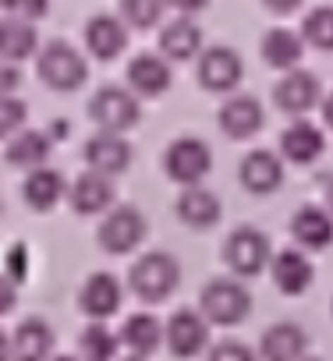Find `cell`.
I'll return each instance as SVG.
<instances>
[{
	"instance_id": "6da1fadb",
	"label": "cell",
	"mask_w": 333,
	"mask_h": 361,
	"mask_svg": "<svg viewBox=\"0 0 333 361\" xmlns=\"http://www.w3.org/2000/svg\"><path fill=\"white\" fill-rule=\"evenodd\" d=\"M181 280V266L174 255H166V252H149L142 255L131 273H128V283L131 290L142 298V301H163V298H171L174 287Z\"/></svg>"
},
{
	"instance_id": "7a4b0ae2",
	"label": "cell",
	"mask_w": 333,
	"mask_h": 361,
	"mask_svg": "<svg viewBox=\"0 0 333 361\" xmlns=\"http://www.w3.org/2000/svg\"><path fill=\"white\" fill-rule=\"evenodd\" d=\"M36 71H40V78H43L50 89H57V92H71V89H78V85L89 78L85 57H82L71 43H64V39H54V43H47V47L40 50Z\"/></svg>"
},
{
	"instance_id": "3957f363",
	"label": "cell",
	"mask_w": 333,
	"mask_h": 361,
	"mask_svg": "<svg viewBox=\"0 0 333 361\" xmlns=\"http://www.w3.org/2000/svg\"><path fill=\"white\" fill-rule=\"evenodd\" d=\"M199 305H202V315H206L210 322H217V326H234V322H241V319L248 315L252 298H248V290H245L238 280L217 276V280H210V283L202 287Z\"/></svg>"
},
{
	"instance_id": "277c9868",
	"label": "cell",
	"mask_w": 333,
	"mask_h": 361,
	"mask_svg": "<svg viewBox=\"0 0 333 361\" xmlns=\"http://www.w3.org/2000/svg\"><path fill=\"white\" fill-rule=\"evenodd\" d=\"M163 166H166V173H171L178 185L199 188V180L213 170V152H210V145L202 138L188 135V138L171 142V149H166V156H163Z\"/></svg>"
},
{
	"instance_id": "5b68a950",
	"label": "cell",
	"mask_w": 333,
	"mask_h": 361,
	"mask_svg": "<svg viewBox=\"0 0 333 361\" xmlns=\"http://www.w3.org/2000/svg\"><path fill=\"white\" fill-rule=\"evenodd\" d=\"M89 117L99 124V131L121 135L131 124H138V99H135V92H128L121 85H103L89 99Z\"/></svg>"
},
{
	"instance_id": "8992f818",
	"label": "cell",
	"mask_w": 333,
	"mask_h": 361,
	"mask_svg": "<svg viewBox=\"0 0 333 361\" xmlns=\"http://www.w3.org/2000/svg\"><path fill=\"white\" fill-rule=\"evenodd\" d=\"M96 238H99V248L103 252L124 255V252H131V248L142 245V238H145V216L138 209H131V206H117V209L107 213V220L99 224V234Z\"/></svg>"
},
{
	"instance_id": "52a82bcc",
	"label": "cell",
	"mask_w": 333,
	"mask_h": 361,
	"mask_svg": "<svg viewBox=\"0 0 333 361\" xmlns=\"http://www.w3.org/2000/svg\"><path fill=\"white\" fill-rule=\"evenodd\" d=\"M224 259L238 276H255L270 262V238L255 227H238L224 241Z\"/></svg>"
},
{
	"instance_id": "ba28073f",
	"label": "cell",
	"mask_w": 333,
	"mask_h": 361,
	"mask_svg": "<svg viewBox=\"0 0 333 361\" xmlns=\"http://www.w3.org/2000/svg\"><path fill=\"white\" fill-rule=\"evenodd\" d=\"M241 75H245V64L231 47H210L199 57V85L206 92H231L241 82Z\"/></svg>"
},
{
	"instance_id": "9c48e42d",
	"label": "cell",
	"mask_w": 333,
	"mask_h": 361,
	"mask_svg": "<svg viewBox=\"0 0 333 361\" xmlns=\"http://www.w3.org/2000/svg\"><path fill=\"white\" fill-rule=\"evenodd\" d=\"M206 322L210 319L202 312H192V308L174 312L171 322H166V347H171L178 357H195L206 347V340H210V326Z\"/></svg>"
},
{
	"instance_id": "30bf717a",
	"label": "cell",
	"mask_w": 333,
	"mask_h": 361,
	"mask_svg": "<svg viewBox=\"0 0 333 361\" xmlns=\"http://www.w3.org/2000/svg\"><path fill=\"white\" fill-rule=\"evenodd\" d=\"M238 180L252 192V195H270L284 185V166L280 159L270 152V149H252L245 159H241V170H238Z\"/></svg>"
},
{
	"instance_id": "8fae6325",
	"label": "cell",
	"mask_w": 333,
	"mask_h": 361,
	"mask_svg": "<svg viewBox=\"0 0 333 361\" xmlns=\"http://www.w3.org/2000/svg\"><path fill=\"white\" fill-rule=\"evenodd\" d=\"M273 99H277V106L284 114H305V110H312L319 103V78L312 71H301V68L298 71H287L277 82Z\"/></svg>"
},
{
	"instance_id": "7c38bea8",
	"label": "cell",
	"mask_w": 333,
	"mask_h": 361,
	"mask_svg": "<svg viewBox=\"0 0 333 361\" xmlns=\"http://www.w3.org/2000/svg\"><path fill=\"white\" fill-rule=\"evenodd\" d=\"M128 89L135 96H163L171 89V64L156 54H138L128 64Z\"/></svg>"
},
{
	"instance_id": "4fadbf2b",
	"label": "cell",
	"mask_w": 333,
	"mask_h": 361,
	"mask_svg": "<svg viewBox=\"0 0 333 361\" xmlns=\"http://www.w3.org/2000/svg\"><path fill=\"white\" fill-rule=\"evenodd\" d=\"M85 47L96 61H114L128 47V29L114 15H92L85 25Z\"/></svg>"
},
{
	"instance_id": "5bb4252c",
	"label": "cell",
	"mask_w": 333,
	"mask_h": 361,
	"mask_svg": "<svg viewBox=\"0 0 333 361\" xmlns=\"http://www.w3.org/2000/svg\"><path fill=\"white\" fill-rule=\"evenodd\" d=\"M85 163L96 170V173H124L128 163H131V145L121 138V135H110V131H99L96 138H89L85 145Z\"/></svg>"
},
{
	"instance_id": "9a60e30c",
	"label": "cell",
	"mask_w": 333,
	"mask_h": 361,
	"mask_svg": "<svg viewBox=\"0 0 333 361\" xmlns=\"http://www.w3.org/2000/svg\"><path fill=\"white\" fill-rule=\"evenodd\" d=\"M78 305H82V312H85L89 319H96V322H103L107 315H114V312L121 308V283H117V276H110V273H92V276L85 280L82 294H78Z\"/></svg>"
},
{
	"instance_id": "2e32d148",
	"label": "cell",
	"mask_w": 333,
	"mask_h": 361,
	"mask_svg": "<svg viewBox=\"0 0 333 361\" xmlns=\"http://www.w3.org/2000/svg\"><path fill=\"white\" fill-rule=\"evenodd\" d=\"M202 50V29L192 18H174L159 29V54L166 61H192Z\"/></svg>"
},
{
	"instance_id": "e0dca14e",
	"label": "cell",
	"mask_w": 333,
	"mask_h": 361,
	"mask_svg": "<svg viewBox=\"0 0 333 361\" xmlns=\"http://www.w3.org/2000/svg\"><path fill=\"white\" fill-rule=\"evenodd\" d=\"M220 128L231 138H252L262 128V103L255 96H231L220 106Z\"/></svg>"
},
{
	"instance_id": "ac0fdd59",
	"label": "cell",
	"mask_w": 333,
	"mask_h": 361,
	"mask_svg": "<svg viewBox=\"0 0 333 361\" xmlns=\"http://www.w3.org/2000/svg\"><path fill=\"white\" fill-rule=\"evenodd\" d=\"M291 238L312 252L326 248V245H333V216L319 206H305L291 216Z\"/></svg>"
},
{
	"instance_id": "d6986e66",
	"label": "cell",
	"mask_w": 333,
	"mask_h": 361,
	"mask_svg": "<svg viewBox=\"0 0 333 361\" xmlns=\"http://www.w3.org/2000/svg\"><path fill=\"white\" fill-rule=\"evenodd\" d=\"M259 354L262 361H305V333L294 322H277L262 333L259 340Z\"/></svg>"
},
{
	"instance_id": "ffe728a7",
	"label": "cell",
	"mask_w": 333,
	"mask_h": 361,
	"mask_svg": "<svg viewBox=\"0 0 333 361\" xmlns=\"http://www.w3.org/2000/svg\"><path fill=\"white\" fill-rule=\"evenodd\" d=\"M68 199H71L75 213H85V216H89V213H99V209H107V206L114 202V185H110L107 173L85 170L75 185H71Z\"/></svg>"
},
{
	"instance_id": "44dd1931",
	"label": "cell",
	"mask_w": 333,
	"mask_h": 361,
	"mask_svg": "<svg viewBox=\"0 0 333 361\" xmlns=\"http://www.w3.org/2000/svg\"><path fill=\"white\" fill-rule=\"evenodd\" d=\"M15 361H47L54 350V333L43 319H25L11 336Z\"/></svg>"
},
{
	"instance_id": "7402d4cb",
	"label": "cell",
	"mask_w": 333,
	"mask_h": 361,
	"mask_svg": "<svg viewBox=\"0 0 333 361\" xmlns=\"http://www.w3.org/2000/svg\"><path fill=\"white\" fill-rule=\"evenodd\" d=\"M22 195H25V202H29L32 209L47 213V209H54V206L68 195V188H64V177H61L57 170L40 166V170H32V173L25 177V188H22Z\"/></svg>"
},
{
	"instance_id": "603a6c76",
	"label": "cell",
	"mask_w": 333,
	"mask_h": 361,
	"mask_svg": "<svg viewBox=\"0 0 333 361\" xmlns=\"http://www.w3.org/2000/svg\"><path fill=\"white\" fill-rule=\"evenodd\" d=\"M280 149L291 163H315L319 152H322V131L308 121H294L284 135H280Z\"/></svg>"
},
{
	"instance_id": "cb8c5ba5",
	"label": "cell",
	"mask_w": 333,
	"mask_h": 361,
	"mask_svg": "<svg viewBox=\"0 0 333 361\" xmlns=\"http://www.w3.org/2000/svg\"><path fill=\"white\" fill-rule=\"evenodd\" d=\"M305 54V39L291 29H270L262 36V61L270 68H280V71H294V64L301 61Z\"/></svg>"
},
{
	"instance_id": "d4e9b609",
	"label": "cell",
	"mask_w": 333,
	"mask_h": 361,
	"mask_svg": "<svg viewBox=\"0 0 333 361\" xmlns=\"http://www.w3.org/2000/svg\"><path fill=\"white\" fill-rule=\"evenodd\" d=\"M273 280H277V287L284 294H301L312 283V262L301 252L284 248V252L273 255Z\"/></svg>"
},
{
	"instance_id": "484cf974",
	"label": "cell",
	"mask_w": 333,
	"mask_h": 361,
	"mask_svg": "<svg viewBox=\"0 0 333 361\" xmlns=\"http://www.w3.org/2000/svg\"><path fill=\"white\" fill-rule=\"evenodd\" d=\"M163 340H166V329H163L152 315H128L124 326H121V343H124L135 357L152 354Z\"/></svg>"
},
{
	"instance_id": "4316f807",
	"label": "cell",
	"mask_w": 333,
	"mask_h": 361,
	"mask_svg": "<svg viewBox=\"0 0 333 361\" xmlns=\"http://www.w3.org/2000/svg\"><path fill=\"white\" fill-rule=\"evenodd\" d=\"M178 216L188 227L202 231V227H210V224L220 220V199L213 192H206V188H185L181 199H178Z\"/></svg>"
},
{
	"instance_id": "83f0119b",
	"label": "cell",
	"mask_w": 333,
	"mask_h": 361,
	"mask_svg": "<svg viewBox=\"0 0 333 361\" xmlns=\"http://www.w3.org/2000/svg\"><path fill=\"white\" fill-rule=\"evenodd\" d=\"M40 47V36L32 29V22H22V18H4L0 22V54L4 61H25L29 54H36Z\"/></svg>"
},
{
	"instance_id": "f1b7e54d",
	"label": "cell",
	"mask_w": 333,
	"mask_h": 361,
	"mask_svg": "<svg viewBox=\"0 0 333 361\" xmlns=\"http://www.w3.org/2000/svg\"><path fill=\"white\" fill-rule=\"evenodd\" d=\"M50 156V135L47 131H22L8 142V163L11 166H25V170H40Z\"/></svg>"
},
{
	"instance_id": "f546056e",
	"label": "cell",
	"mask_w": 333,
	"mask_h": 361,
	"mask_svg": "<svg viewBox=\"0 0 333 361\" xmlns=\"http://www.w3.org/2000/svg\"><path fill=\"white\" fill-rule=\"evenodd\" d=\"M78 343H82V357L85 361H114L121 336H114L103 322H92V326L82 329V340Z\"/></svg>"
},
{
	"instance_id": "4dcf8cb0",
	"label": "cell",
	"mask_w": 333,
	"mask_h": 361,
	"mask_svg": "<svg viewBox=\"0 0 333 361\" xmlns=\"http://www.w3.org/2000/svg\"><path fill=\"white\" fill-rule=\"evenodd\" d=\"M301 39L315 50H333V8H312L301 22Z\"/></svg>"
},
{
	"instance_id": "1f68e13d",
	"label": "cell",
	"mask_w": 333,
	"mask_h": 361,
	"mask_svg": "<svg viewBox=\"0 0 333 361\" xmlns=\"http://www.w3.org/2000/svg\"><path fill=\"white\" fill-rule=\"evenodd\" d=\"M166 0H121V18L131 29H152L163 18Z\"/></svg>"
},
{
	"instance_id": "d6a6232c",
	"label": "cell",
	"mask_w": 333,
	"mask_h": 361,
	"mask_svg": "<svg viewBox=\"0 0 333 361\" xmlns=\"http://www.w3.org/2000/svg\"><path fill=\"white\" fill-rule=\"evenodd\" d=\"M8 11V18H22V22H36V18H47L50 11V0H0Z\"/></svg>"
},
{
	"instance_id": "836d02e7",
	"label": "cell",
	"mask_w": 333,
	"mask_h": 361,
	"mask_svg": "<svg viewBox=\"0 0 333 361\" xmlns=\"http://www.w3.org/2000/svg\"><path fill=\"white\" fill-rule=\"evenodd\" d=\"M22 124H25V103H18L15 96H4V103H0V131H4V138L11 142Z\"/></svg>"
},
{
	"instance_id": "e575fe53",
	"label": "cell",
	"mask_w": 333,
	"mask_h": 361,
	"mask_svg": "<svg viewBox=\"0 0 333 361\" xmlns=\"http://www.w3.org/2000/svg\"><path fill=\"white\" fill-rule=\"evenodd\" d=\"M210 361H255V357H252V350H248L245 343L224 340V343H217V347L210 350Z\"/></svg>"
},
{
	"instance_id": "d590c367",
	"label": "cell",
	"mask_w": 333,
	"mask_h": 361,
	"mask_svg": "<svg viewBox=\"0 0 333 361\" xmlns=\"http://www.w3.org/2000/svg\"><path fill=\"white\" fill-rule=\"evenodd\" d=\"M210 4V0H166V8H174V11H181L185 18L188 15H195V11H202Z\"/></svg>"
},
{
	"instance_id": "8d00e7d4",
	"label": "cell",
	"mask_w": 333,
	"mask_h": 361,
	"mask_svg": "<svg viewBox=\"0 0 333 361\" xmlns=\"http://www.w3.org/2000/svg\"><path fill=\"white\" fill-rule=\"evenodd\" d=\"M262 4H266L273 15H291V11L301 8V0H262Z\"/></svg>"
},
{
	"instance_id": "74e56055",
	"label": "cell",
	"mask_w": 333,
	"mask_h": 361,
	"mask_svg": "<svg viewBox=\"0 0 333 361\" xmlns=\"http://www.w3.org/2000/svg\"><path fill=\"white\" fill-rule=\"evenodd\" d=\"M22 266H25V248L18 245V248H11V252H8V269H11L15 276H22Z\"/></svg>"
},
{
	"instance_id": "f35d334b",
	"label": "cell",
	"mask_w": 333,
	"mask_h": 361,
	"mask_svg": "<svg viewBox=\"0 0 333 361\" xmlns=\"http://www.w3.org/2000/svg\"><path fill=\"white\" fill-rule=\"evenodd\" d=\"M18 82H22V75H18V71L8 64V68H4V96H11V89H15Z\"/></svg>"
},
{
	"instance_id": "ab89813d",
	"label": "cell",
	"mask_w": 333,
	"mask_h": 361,
	"mask_svg": "<svg viewBox=\"0 0 333 361\" xmlns=\"http://www.w3.org/2000/svg\"><path fill=\"white\" fill-rule=\"evenodd\" d=\"M322 121H326V124L333 128V92H329V96L322 99Z\"/></svg>"
},
{
	"instance_id": "60d3db41",
	"label": "cell",
	"mask_w": 333,
	"mask_h": 361,
	"mask_svg": "<svg viewBox=\"0 0 333 361\" xmlns=\"http://www.w3.org/2000/svg\"><path fill=\"white\" fill-rule=\"evenodd\" d=\"M54 361H78V357H68V354H61V357H54Z\"/></svg>"
},
{
	"instance_id": "b9f144b4",
	"label": "cell",
	"mask_w": 333,
	"mask_h": 361,
	"mask_svg": "<svg viewBox=\"0 0 333 361\" xmlns=\"http://www.w3.org/2000/svg\"><path fill=\"white\" fill-rule=\"evenodd\" d=\"M326 195H329V206H333V180H329V192Z\"/></svg>"
},
{
	"instance_id": "7bdbcfd3",
	"label": "cell",
	"mask_w": 333,
	"mask_h": 361,
	"mask_svg": "<svg viewBox=\"0 0 333 361\" xmlns=\"http://www.w3.org/2000/svg\"><path fill=\"white\" fill-rule=\"evenodd\" d=\"M128 361H142V357H128Z\"/></svg>"
},
{
	"instance_id": "ee69618b",
	"label": "cell",
	"mask_w": 333,
	"mask_h": 361,
	"mask_svg": "<svg viewBox=\"0 0 333 361\" xmlns=\"http://www.w3.org/2000/svg\"><path fill=\"white\" fill-rule=\"evenodd\" d=\"M305 361H315V357H305Z\"/></svg>"
}]
</instances>
